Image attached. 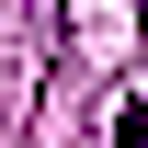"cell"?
Returning <instances> with one entry per match:
<instances>
[{
	"label": "cell",
	"instance_id": "cell-1",
	"mask_svg": "<svg viewBox=\"0 0 148 148\" xmlns=\"http://www.w3.org/2000/svg\"><path fill=\"white\" fill-rule=\"evenodd\" d=\"M114 137H125V148H148V80H137L125 103H114Z\"/></svg>",
	"mask_w": 148,
	"mask_h": 148
}]
</instances>
